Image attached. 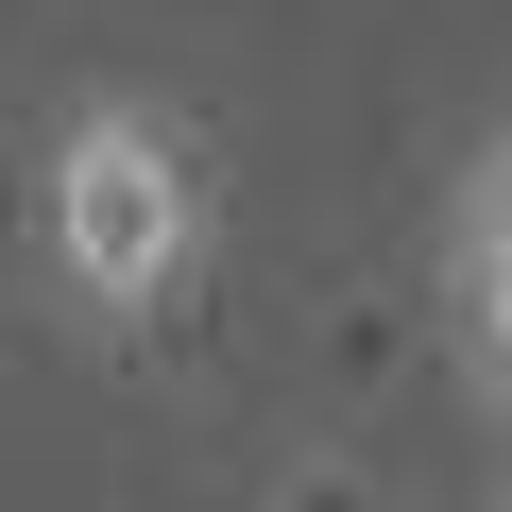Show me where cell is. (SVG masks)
<instances>
[{
	"instance_id": "obj_1",
	"label": "cell",
	"mask_w": 512,
	"mask_h": 512,
	"mask_svg": "<svg viewBox=\"0 0 512 512\" xmlns=\"http://www.w3.org/2000/svg\"><path fill=\"white\" fill-rule=\"evenodd\" d=\"M35 274L69 325H154L205 274V137L137 86H69L35 120Z\"/></svg>"
},
{
	"instance_id": "obj_2",
	"label": "cell",
	"mask_w": 512,
	"mask_h": 512,
	"mask_svg": "<svg viewBox=\"0 0 512 512\" xmlns=\"http://www.w3.org/2000/svg\"><path fill=\"white\" fill-rule=\"evenodd\" d=\"M444 308H461V359L512 393V120L461 154V188H444Z\"/></svg>"
},
{
	"instance_id": "obj_3",
	"label": "cell",
	"mask_w": 512,
	"mask_h": 512,
	"mask_svg": "<svg viewBox=\"0 0 512 512\" xmlns=\"http://www.w3.org/2000/svg\"><path fill=\"white\" fill-rule=\"evenodd\" d=\"M495 512H512V478H495Z\"/></svg>"
}]
</instances>
